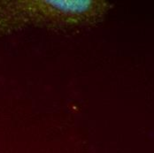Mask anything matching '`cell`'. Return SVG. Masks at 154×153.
I'll list each match as a JSON object with an SVG mask.
<instances>
[{"mask_svg": "<svg viewBox=\"0 0 154 153\" xmlns=\"http://www.w3.org/2000/svg\"><path fill=\"white\" fill-rule=\"evenodd\" d=\"M112 7L104 0L0 1V35L27 27L57 31L88 28L100 22Z\"/></svg>", "mask_w": 154, "mask_h": 153, "instance_id": "obj_1", "label": "cell"}]
</instances>
